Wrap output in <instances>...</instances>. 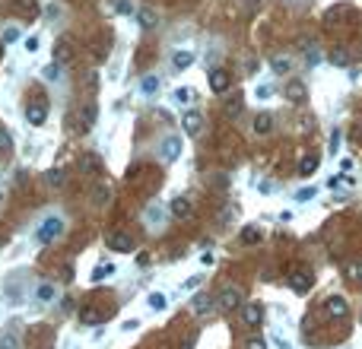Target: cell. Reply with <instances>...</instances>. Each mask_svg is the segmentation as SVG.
<instances>
[{"label":"cell","instance_id":"6da1fadb","mask_svg":"<svg viewBox=\"0 0 362 349\" xmlns=\"http://www.w3.org/2000/svg\"><path fill=\"white\" fill-rule=\"evenodd\" d=\"M60 235H64V219H60V216H45L41 225L35 229V241L38 244H51L54 238H60Z\"/></svg>","mask_w":362,"mask_h":349},{"label":"cell","instance_id":"7a4b0ae2","mask_svg":"<svg viewBox=\"0 0 362 349\" xmlns=\"http://www.w3.org/2000/svg\"><path fill=\"white\" fill-rule=\"evenodd\" d=\"M241 302H245V295H241L238 286H222L219 295H216V308L219 311H235V308H241Z\"/></svg>","mask_w":362,"mask_h":349},{"label":"cell","instance_id":"3957f363","mask_svg":"<svg viewBox=\"0 0 362 349\" xmlns=\"http://www.w3.org/2000/svg\"><path fill=\"white\" fill-rule=\"evenodd\" d=\"M324 314H327L331 321H343V318L350 314V302L340 299V295H331V299L324 302Z\"/></svg>","mask_w":362,"mask_h":349},{"label":"cell","instance_id":"277c9868","mask_svg":"<svg viewBox=\"0 0 362 349\" xmlns=\"http://www.w3.org/2000/svg\"><path fill=\"white\" fill-rule=\"evenodd\" d=\"M261 321H264L261 302H245L241 305V324L245 327H261Z\"/></svg>","mask_w":362,"mask_h":349},{"label":"cell","instance_id":"5b68a950","mask_svg":"<svg viewBox=\"0 0 362 349\" xmlns=\"http://www.w3.org/2000/svg\"><path fill=\"white\" fill-rule=\"evenodd\" d=\"M289 286H292V292L305 295V292L315 286V276L308 273V270H296V273H292V279H289Z\"/></svg>","mask_w":362,"mask_h":349},{"label":"cell","instance_id":"8992f818","mask_svg":"<svg viewBox=\"0 0 362 349\" xmlns=\"http://www.w3.org/2000/svg\"><path fill=\"white\" fill-rule=\"evenodd\" d=\"M229 86H232V76L226 73V70H210V89L216 95L229 92Z\"/></svg>","mask_w":362,"mask_h":349},{"label":"cell","instance_id":"52a82bcc","mask_svg":"<svg viewBox=\"0 0 362 349\" xmlns=\"http://www.w3.org/2000/svg\"><path fill=\"white\" fill-rule=\"evenodd\" d=\"M159 156H162V162H175L178 156H181V140L178 137H166V140H162Z\"/></svg>","mask_w":362,"mask_h":349},{"label":"cell","instance_id":"ba28073f","mask_svg":"<svg viewBox=\"0 0 362 349\" xmlns=\"http://www.w3.org/2000/svg\"><path fill=\"white\" fill-rule=\"evenodd\" d=\"M108 248L111 251H124V254H127V251H134V238L127 232H111L108 235Z\"/></svg>","mask_w":362,"mask_h":349},{"label":"cell","instance_id":"9c48e42d","mask_svg":"<svg viewBox=\"0 0 362 349\" xmlns=\"http://www.w3.org/2000/svg\"><path fill=\"white\" fill-rule=\"evenodd\" d=\"M3 292H6V299H10V305H22V276L16 273L13 279H6Z\"/></svg>","mask_w":362,"mask_h":349},{"label":"cell","instance_id":"30bf717a","mask_svg":"<svg viewBox=\"0 0 362 349\" xmlns=\"http://www.w3.org/2000/svg\"><path fill=\"white\" fill-rule=\"evenodd\" d=\"M45 118H48V105L45 102H32L29 108H25V121H29V124H45Z\"/></svg>","mask_w":362,"mask_h":349},{"label":"cell","instance_id":"8fae6325","mask_svg":"<svg viewBox=\"0 0 362 349\" xmlns=\"http://www.w3.org/2000/svg\"><path fill=\"white\" fill-rule=\"evenodd\" d=\"M169 213L175 216V219H187V216L194 213V206H191V200H184V197H175L169 203Z\"/></svg>","mask_w":362,"mask_h":349},{"label":"cell","instance_id":"7c38bea8","mask_svg":"<svg viewBox=\"0 0 362 349\" xmlns=\"http://www.w3.org/2000/svg\"><path fill=\"white\" fill-rule=\"evenodd\" d=\"M181 127H184V134H187V137H197V134L203 130V118L197 115V111H187L184 121H181Z\"/></svg>","mask_w":362,"mask_h":349},{"label":"cell","instance_id":"4fadbf2b","mask_svg":"<svg viewBox=\"0 0 362 349\" xmlns=\"http://www.w3.org/2000/svg\"><path fill=\"white\" fill-rule=\"evenodd\" d=\"M194 60H197V54H194L191 48H181V51H175V54H172V67H175V70H187Z\"/></svg>","mask_w":362,"mask_h":349},{"label":"cell","instance_id":"5bb4252c","mask_svg":"<svg viewBox=\"0 0 362 349\" xmlns=\"http://www.w3.org/2000/svg\"><path fill=\"white\" fill-rule=\"evenodd\" d=\"M191 308H194L197 318H206V314L213 311V299H210V295H203V292H197L191 299Z\"/></svg>","mask_w":362,"mask_h":349},{"label":"cell","instance_id":"9a60e30c","mask_svg":"<svg viewBox=\"0 0 362 349\" xmlns=\"http://www.w3.org/2000/svg\"><path fill=\"white\" fill-rule=\"evenodd\" d=\"M241 108H245V95H229V99L222 102V115L226 118H238Z\"/></svg>","mask_w":362,"mask_h":349},{"label":"cell","instance_id":"2e32d148","mask_svg":"<svg viewBox=\"0 0 362 349\" xmlns=\"http://www.w3.org/2000/svg\"><path fill=\"white\" fill-rule=\"evenodd\" d=\"M143 216H146V222H150L153 229H159V225L166 222V209H162L159 203H150V206H146V213H143Z\"/></svg>","mask_w":362,"mask_h":349},{"label":"cell","instance_id":"e0dca14e","mask_svg":"<svg viewBox=\"0 0 362 349\" xmlns=\"http://www.w3.org/2000/svg\"><path fill=\"white\" fill-rule=\"evenodd\" d=\"M0 349H19V327L10 324V330H3L0 337Z\"/></svg>","mask_w":362,"mask_h":349},{"label":"cell","instance_id":"ac0fdd59","mask_svg":"<svg viewBox=\"0 0 362 349\" xmlns=\"http://www.w3.org/2000/svg\"><path fill=\"white\" fill-rule=\"evenodd\" d=\"M270 130H273V115H267V111H264V115L254 118V134L257 137H267Z\"/></svg>","mask_w":362,"mask_h":349},{"label":"cell","instance_id":"d6986e66","mask_svg":"<svg viewBox=\"0 0 362 349\" xmlns=\"http://www.w3.org/2000/svg\"><path fill=\"white\" fill-rule=\"evenodd\" d=\"M318 162H321V159H318L315 153L302 156V162H299V174H305V178H308V174H315V169H318Z\"/></svg>","mask_w":362,"mask_h":349},{"label":"cell","instance_id":"ffe728a7","mask_svg":"<svg viewBox=\"0 0 362 349\" xmlns=\"http://www.w3.org/2000/svg\"><path fill=\"white\" fill-rule=\"evenodd\" d=\"M108 200H111V187L108 184H96V187H92V203H96V206H105Z\"/></svg>","mask_w":362,"mask_h":349},{"label":"cell","instance_id":"44dd1931","mask_svg":"<svg viewBox=\"0 0 362 349\" xmlns=\"http://www.w3.org/2000/svg\"><path fill=\"white\" fill-rule=\"evenodd\" d=\"M137 22H140L143 29H156V13L143 6V10H137Z\"/></svg>","mask_w":362,"mask_h":349},{"label":"cell","instance_id":"7402d4cb","mask_svg":"<svg viewBox=\"0 0 362 349\" xmlns=\"http://www.w3.org/2000/svg\"><path fill=\"white\" fill-rule=\"evenodd\" d=\"M115 276V264H99L96 270H92V283H102V279Z\"/></svg>","mask_w":362,"mask_h":349},{"label":"cell","instance_id":"603a6c76","mask_svg":"<svg viewBox=\"0 0 362 349\" xmlns=\"http://www.w3.org/2000/svg\"><path fill=\"white\" fill-rule=\"evenodd\" d=\"M45 181H48V187H60L67 181V174H64V169H51L48 174H45Z\"/></svg>","mask_w":362,"mask_h":349},{"label":"cell","instance_id":"cb8c5ba5","mask_svg":"<svg viewBox=\"0 0 362 349\" xmlns=\"http://www.w3.org/2000/svg\"><path fill=\"white\" fill-rule=\"evenodd\" d=\"M289 67H292L289 57H273L270 60V70H273V73H289Z\"/></svg>","mask_w":362,"mask_h":349},{"label":"cell","instance_id":"d4e9b609","mask_svg":"<svg viewBox=\"0 0 362 349\" xmlns=\"http://www.w3.org/2000/svg\"><path fill=\"white\" fill-rule=\"evenodd\" d=\"M156 89H159V80H156V76H143V80H140V92L143 95H153Z\"/></svg>","mask_w":362,"mask_h":349},{"label":"cell","instance_id":"484cf974","mask_svg":"<svg viewBox=\"0 0 362 349\" xmlns=\"http://www.w3.org/2000/svg\"><path fill=\"white\" fill-rule=\"evenodd\" d=\"M35 299L38 302H51V299H54V286H51V283H41L38 289H35Z\"/></svg>","mask_w":362,"mask_h":349},{"label":"cell","instance_id":"4316f807","mask_svg":"<svg viewBox=\"0 0 362 349\" xmlns=\"http://www.w3.org/2000/svg\"><path fill=\"white\" fill-rule=\"evenodd\" d=\"M286 95H289V102H299V99H302V95H305V86H302V83H296V80H292V83L286 86Z\"/></svg>","mask_w":362,"mask_h":349},{"label":"cell","instance_id":"83f0119b","mask_svg":"<svg viewBox=\"0 0 362 349\" xmlns=\"http://www.w3.org/2000/svg\"><path fill=\"white\" fill-rule=\"evenodd\" d=\"M80 121H83V127L89 130V127H92V121H96V105H86V108L80 111Z\"/></svg>","mask_w":362,"mask_h":349},{"label":"cell","instance_id":"f1b7e54d","mask_svg":"<svg viewBox=\"0 0 362 349\" xmlns=\"http://www.w3.org/2000/svg\"><path fill=\"white\" fill-rule=\"evenodd\" d=\"M80 321H83V324H99L102 314H99L96 308H83V311H80Z\"/></svg>","mask_w":362,"mask_h":349},{"label":"cell","instance_id":"f546056e","mask_svg":"<svg viewBox=\"0 0 362 349\" xmlns=\"http://www.w3.org/2000/svg\"><path fill=\"white\" fill-rule=\"evenodd\" d=\"M19 29H16V25H10V29H3V35H0V41H3V45H13V41H19Z\"/></svg>","mask_w":362,"mask_h":349},{"label":"cell","instance_id":"4dcf8cb0","mask_svg":"<svg viewBox=\"0 0 362 349\" xmlns=\"http://www.w3.org/2000/svg\"><path fill=\"white\" fill-rule=\"evenodd\" d=\"M166 305H169V299H166L162 292H153V295H150V308H153V311H162Z\"/></svg>","mask_w":362,"mask_h":349},{"label":"cell","instance_id":"1f68e13d","mask_svg":"<svg viewBox=\"0 0 362 349\" xmlns=\"http://www.w3.org/2000/svg\"><path fill=\"white\" fill-rule=\"evenodd\" d=\"M175 102L178 105H191L194 102V89H175Z\"/></svg>","mask_w":362,"mask_h":349},{"label":"cell","instance_id":"d6a6232c","mask_svg":"<svg viewBox=\"0 0 362 349\" xmlns=\"http://www.w3.org/2000/svg\"><path fill=\"white\" fill-rule=\"evenodd\" d=\"M41 76H45V80H48V83H54V80H57V76H60V67H57V60H54V64H48L45 70H41Z\"/></svg>","mask_w":362,"mask_h":349},{"label":"cell","instance_id":"836d02e7","mask_svg":"<svg viewBox=\"0 0 362 349\" xmlns=\"http://www.w3.org/2000/svg\"><path fill=\"white\" fill-rule=\"evenodd\" d=\"M115 13L131 16V13H134V3H131V0H115Z\"/></svg>","mask_w":362,"mask_h":349},{"label":"cell","instance_id":"e575fe53","mask_svg":"<svg viewBox=\"0 0 362 349\" xmlns=\"http://www.w3.org/2000/svg\"><path fill=\"white\" fill-rule=\"evenodd\" d=\"M318 194V187H302V190H296V200L299 203H305V200H312Z\"/></svg>","mask_w":362,"mask_h":349},{"label":"cell","instance_id":"d590c367","mask_svg":"<svg viewBox=\"0 0 362 349\" xmlns=\"http://www.w3.org/2000/svg\"><path fill=\"white\" fill-rule=\"evenodd\" d=\"M16 6H19L22 13H38V3H35V0H16Z\"/></svg>","mask_w":362,"mask_h":349},{"label":"cell","instance_id":"8d00e7d4","mask_svg":"<svg viewBox=\"0 0 362 349\" xmlns=\"http://www.w3.org/2000/svg\"><path fill=\"white\" fill-rule=\"evenodd\" d=\"M347 273L353 276V279H356V283L362 286V260H356V264H350V270H347Z\"/></svg>","mask_w":362,"mask_h":349},{"label":"cell","instance_id":"74e56055","mask_svg":"<svg viewBox=\"0 0 362 349\" xmlns=\"http://www.w3.org/2000/svg\"><path fill=\"white\" fill-rule=\"evenodd\" d=\"M245 349H267V340H264V337H251V340L245 343Z\"/></svg>","mask_w":362,"mask_h":349},{"label":"cell","instance_id":"f35d334b","mask_svg":"<svg viewBox=\"0 0 362 349\" xmlns=\"http://www.w3.org/2000/svg\"><path fill=\"white\" fill-rule=\"evenodd\" d=\"M241 241H261V232H257V229H245V232H241Z\"/></svg>","mask_w":362,"mask_h":349},{"label":"cell","instance_id":"ab89813d","mask_svg":"<svg viewBox=\"0 0 362 349\" xmlns=\"http://www.w3.org/2000/svg\"><path fill=\"white\" fill-rule=\"evenodd\" d=\"M10 146H13V137L6 134L3 127H0V150H10Z\"/></svg>","mask_w":362,"mask_h":349},{"label":"cell","instance_id":"60d3db41","mask_svg":"<svg viewBox=\"0 0 362 349\" xmlns=\"http://www.w3.org/2000/svg\"><path fill=\"white\" fill-rule=\"evenodd\" d=\"M331 60L343 67V64H347V51H340V48H337V51H331Z\"/></svg>","mask_w":362,"mask_h":349},{"label":"cell","instance_id":"b9f144b4","mask_svg":"<svg viewBox=\"0 0 362 349\" xmlns=\"http://www.w3.org/2000/svg\"><path fill=\"white\" fill-rule=\"evenodd\" d=\"M337 143H340V130H331V156H337Z\"/></svg>","mask_w":362,"mask_h":349},{"label":"cell","instance_id":"7bdbcfd3","mask_svg":"<svg viewBox=\"0 0 362 349\" xmlns=\"http://www.w3.org/2000/svg\"><path fill=\"white\" fill-rule=\"evenodd\" d=\"M54 57H57V64H60V60H67V57H70V48H67V45H57Z\"/></svg>","mask_w":362,"mask_h":349},{"label":"cell","instance_id":"ee69618b","mask_svg":"<svg viewBox=\"0 0 362 349\" xmlns=\"http://www.w3.org/2000/svg\"><path fill=\"white\" fill-rule=\"evenodd\" d=\"M25 51H29V54H35V51H38V38H35V35L25 38Z\"/></svg>","mask_w":362,"mask_h":349},{"label":"cell","instance_id":"f6af8a7d","mask_svg":"<svg viewBox=\"0 0 362 349\" xmlns=\"http://www.w3.org/2000/svg\"><path fill=\"white\" fill-rule=\"evenodd\" d=\"M257 99H261V102H267V99H270V86H257Z\"/></svg>","mask_w":362,"mask_h":349},{"label":"cell","instance_id":"bcb514c9","mask_svg":"<svg viewBox=\"0 0 362 349\" xmlns=\"http://www.w3.org/2000/svg\"><path fill=\"white\" fill-rule=\"evenodd\" d=\"M273 343H277V349H292V346H289V343H286V340H283L280 334H277V337H273Z\"/></svg>","mask_w":362,"mask_h":349},{"label":"cell","instance_id":"7dc6e473","mask_svg":"<svg viewBox=\"0 0 362 349\" xmlns=\"http://www.w3.org/2000/svg\"><path fill=\"white\" fill-rule=\"evenodd\" d=\"M194 346V340H184V346H181V349H191Z\"/></svg>","mask_w":362,"mask_h":349}]
</instances>
